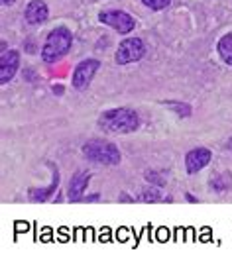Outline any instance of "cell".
<instances>
[{"label":"cell","instance_id":"cell-11","mask_svg":"<svg viewBox=\"0 0 232 261\" xmlns=\"http://www.w3.org/2000/svg\"><path fill=\"white\" fill-rule=\"evenodd\" d=\"M57 185H59V173L57 171H53V185L50 187V189H30L28 191V196H30V200H34V202H45L50 196H52V193L57 189Z\"/></svg>","mask_w":232,"mask_h":261},{"label":"cell","instance_id":"cell-2","mask_svg":"<svg viewBox=\"0 0 232 261\" xmlns=\"http://www.w3.org/2000/svg\"><path fill=\"white\" fill-rule=\"evenodd\" d=\"M73 45V34L71 30L65 26H59L50 32V36L45 38V43L41 47V59L45 63H55L59 61L63 55L69 53Z\"/></svg>","mask_w":232,"mask_h":261},{"label":"cell","instance_id":"cell-18","mask_svg":"<svg viewBox=\"0 0 232 261\" xmlns=\"http://www.w3.org/2000/svg\"><path fill=\"white\" fill-rule=\"evenodd\" d=\"M2 4L4 6H12V4H16V0H2Z\"/></svg>","mask_w":232,"mask_h":261},{"label":"cell","instance_id":"cell-16","mask_svg":"<svg viewBox=\"0 0 232 261\" xmlns=\"http://www.w3.org/2000/svg\"><path fill=\"white\" fill-rule=\"evenodd\" d=\"M169 108H175L177 112H179V116H189L191 114V108L189 105H181V102H168Z\"/></svg>","mask_w":232,"mask_h":261},{"label":"cell","instance_id":"cell-19","mask_svg":"<svg viewBox=\"0 0 232 261\" xmlns=\"http://www.w3.org/2000/svg\"><path fill=\"white\" fill-rule=\"evenodd\" d=\"M185 196L189 198V202H197V200H195V196H193V195H185Z\"/></svg>","mask_w":232,"mask_h":261},{"label":"cell","instance_id":"cell-8","mask_svg":"<svg viewBox=\"0 0 232 261\" xmlns=\"http://www.w3.org/2000/svg\"><path fill=\"white\" fill-rule=\"evenodd\" d=\"M90 181L89 171H77L71 181H69V189H67V196L71 202H83L85 200V189Z\"/></svg>","mask_w":232,"mask_h":261},{"label":"cell","instance_id":"cell-20","mask_svg":"<svg viewBox=\"0 0 232 261\" xmlns=\"http://www.w3.org/2000/svg\"><path fill=\"white\" fill-rule=\"evenodd\" d=\"M228 145H230V149H232V140H230V144H228Z\"/></svg>","mask_w":232,"mask_h":261},{"label":"cell","instance_id":"cell-7","mask_svg":"<svg viewBox=\"0 0 232 261\" xmlns=\"http://www.w3.org/2000/svg\"><path fill=\"white\" fill-rule=\"evenodd\" d=\"M211 159H213L211 149H206V147H195V149H191L185 155V169H187L189 175H195V173H199L201 169H205L206 165L211 163Z\"/></svg>","mask_w":232,"mask_h":261},{"label":"cell","instance_id":"cell-13","mask_svg":"<svg viewBox=\"0 0 232 261\" xmlns=\"http://www.w3.org/2000/svg\"><path fill=\"white\" fill-rule=\"evenodd\" d=\"M217 51H219V57L226 63V65L232 67V34H226L219 39L217 43Z\"/></svg>","mask_w":232,"mask_h":261},{"label":"cell","instance_id":"cell-6","mask_svg":"<svg viewBox=\"0 0 232 261\" xmlns=\"http://www.w3.org/2000/svg\"><path fill=\"white\" fill-rule=\"evenodd\" d=\"M99 22L104 26L112 28L120 34H130L136 28V20L130 16L128 12L122 10H106V12L99 14Z\"/></svg>","mask_w":232,"mask_h":261},{"label":"cell","instance_id":"cell-17","mask_svg":"<svg viewBox=\"0 0 232 261\" xmlns=\"http://www.w3.org/2000/svg\"><path fill=\"white\" fill-rule=\"evenodd\" d=\"M146 179H148L150 183H154L155 187H164V179H161L157 173H154V171H148V173H146Z\"/></svg>","mask_w":232,"mask_h":261},{"label":"cell","instance_id":"cell-4","mask_svg":"<svg viewBox=\"0 0 232 261\" xmlns=\"http://www.w3.org/2000/svg\"><path fill=\"white\" fill-rule=\"evenodd\" d=\"M146 53V45L140 38H128L120 41L118 49H116L114 61L118 65H128L134 61H140Z\"/></svg>","mask_w":232,"mask_h":261},{"label":"cell","instance_id":"cell-1","mask_svg":"<svg viewBox=\"0 0 232 261\" xmlns=\"http://www.w3.org/2000/svg\"><path fill=\"white\" fill-rule=\"evenodd\" d=\"M138 126L140 118L132 108H112L99 116V128L108 134H132Z\"/></svg>","mask_w":232,"mask_h":261},{"label":"cell","instance_id":"cell-15","mask_svg":"<svg viewBox=\"0 0 232 261\" xmlns=\"http://www.w3.org/2000/svg\"><path fill=\"white\" fill-rule=\"evenodd\" d=\"M140 200H142V202H159V200H161V195H159L157 189H152V187H150V189L142 191Z\"/></svg>","mask_w":232,"mask_h":261},{"label":"cell","instance_id":"cell-5","mask_svg":"<svg viewBox=\"0 0 232 261\" xmlns=\"http://www.w3.org/2000/svg\"><path fill=\"white\" fill-rule=\"evenodd\" d=\"M101 69V61L99 59H83L71 75V85L75 91H85L89 89V85L92 83V79L97 75V71Z\"/></svg>","mask_w":232,"mask_h":261},{"label":"cell","instance_id":"cell-12","mask_svg":"<svg viewBox=\"0 0 232 261\" xmlns=\"http://www.w3.org/2000/svg\"><path fill=\"white\" fill-rule=\"evenodd\" d=\"M211 189L217 191V193H224L232 189V173L230 171H224V173H219V175H213L211 177Z\"/></svg>","mask_w":232,"mask_h":261},{"label":"cell","instance_id":"cell-14","mask_svg":"<svg viewBox=\"0 0 232 261\" xmlns=\"http://www.w3.org/2000/svg\"><path fill=\"white\" fill-rule=\"evenodd\" d=\"M142 4L146 8L154 10V12H159V10L168 8L169 4H171V0H142Z\"/></svg>","mask_w":232,"mask_h":261},{"label":"cell","instance_id":"cell-3","mask_svg":"<svg viewBox=\"0 0 232 261\" xmlns=\"http://www.w3.org/2000/svg\"><path fill=\"white\" fill-rule=\"evenodd\" d=\"M83 155L99 165H118L122 159L120 149L106 140H90L87 144H83Z\"/></svg>","mask_w":232,"mask_h":261},{"label":"cell","instance_id":"cell-9","mask_svg":"<svg viewBox=\"0 0 232 261\" xmlns=\"http://www.w3.org/2000/svg\"><path fill=\"white\" fill-rule=\"evenodd\" d=\"M18 67H20V53L16 49L2 53V59H0V83L6 85L8 81H12L14 75L18 73Z\"/></svg>","mask_w":232,"mask_h":261},{"label":"cell","instance_id":"cell-10","mask_svg":"<svg viewBox=\"0 0 232 261\" xmlns=\"http://www.w3.org/2000/svg\"><path fill=\"white\" fill-rule=\"evenodd\" d=\"M24 18L30 26H38V24H43L48 18H50V8L45 2L41 0H32L24 10Z\"/></svg>","mask_w":232,"mask_h":261}]
</instances>
